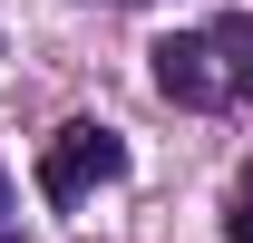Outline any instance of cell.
<instances>
[{
    "instance_id": "2",
    "label": "cell",
    "mask_w": 253,
    "mask_h": 243,
    "mask_svg": "<svg viewBox=\"0 0 253 243\" xmlns=\"http://www.w3.org/2000/svg\"><path fill=\"white\" fill-rule=\"evenodd\" d=\"M117 175H126V136H117V126H97V117L59 126L49 156H39V195H49V204H88L97 185H117Z\"/></svg>"
},
{
    "instance_id": "1",
    "label": "cell",
    "mask_w": 253,
    "mask_h": 243,
    "mask_svg": "<svg viewBox=\"0 0 253 243\" xmlns=\"http://www.w3.org/2000/svg\"><path fill=\"white\" fill-rule=\"evenodd\" d=\"M156 97L166 107H195V117L253 107V20L224 10V20H205V30L156 39Z\"/></svg>"
},
{
    "instance_id": "4",
    "label": "cell",
    "mask_w": 253,
    "mask_h": 243,
    "mask_svg": "<svg viewBox=\"0 0 253 243\" xmlns=\"http://www.w3.org/2000/svg\"><path fill=\"white\" fill-rule=\"evenodd\" d=\"M0 243H20V195H10V175H0Z\"/></svg>"
},
{
    "instance_id": "3",
    "label": "cell",
    "mask_w": 253,
    "mask_h": 243,
    "mask_svg": "<svg viewBox=\"0 0 253 243\" xmlns=\"http://www.w3.org/2000/svg\"><path fill=\"white\" fill-rule=\"evenodd\" d=\"M224 234H234V243H253V175L234 185V214H224Z\"/></svg>"
}]
</instances>
